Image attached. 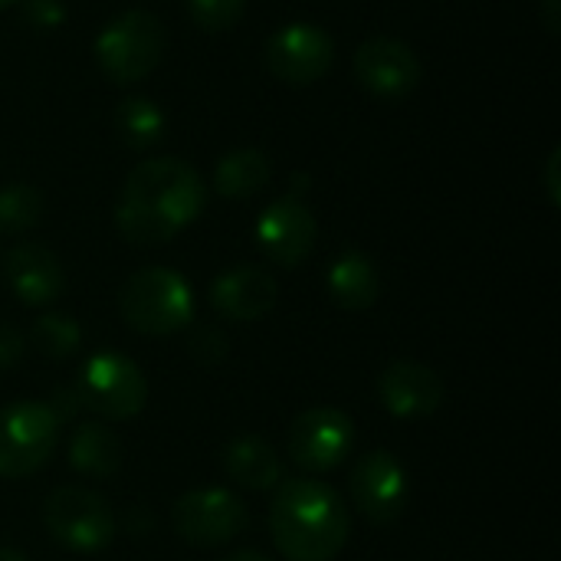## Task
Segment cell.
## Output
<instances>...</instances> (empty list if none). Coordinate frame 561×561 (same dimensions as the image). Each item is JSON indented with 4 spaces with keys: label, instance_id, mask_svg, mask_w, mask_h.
<instances>
[{
    "label": "cell",
    "instance_id": "5bb4252c",
    "mask_svg": "<svg viewBox=\"0 0 561 561\" xmlns=\"http://www.w3.org/2000/svg\"><path fill=\"white\" fill-rule=\"evenodd\" d=\"M378 401L391 417L417 421L444 404V381L421 362H391L378 378Z\"/></svg>",
    "mask_w": 561,
    "mask_h": 561
},
{
    "label": "cell",
    "instance_id": "52a82bcc",
    "mask_svg": "<svg viewBox=\"0 0 561 561\" xmlns=\"http://www.w3.org/2000/svg\"><path fill=\"white\" fill-rule=\"evenodd\" d=\"M43 523L69 552H99L115 539V513L105 496L85 486H59L43 503Z\"/></svg>",
    "mask_w": 561,
    "mask_h": 561
},
{
    "label": "cell",
    "instance_id": "ba28073f",
    "mask_svg": "<svg viewBox=\"0 0 561 561\" xmlns=\"http://www.w3.org/2000/svg\"><path fill=\"white\" fill-rule=\"evenodd\" d=\"M171 526L187 546L217 549L250 526V513L230 490H191L171 506Z\"/></svg>",
    "mask_w": 561,
    "mask_h": 561
},
{
    "label": "cell",
    "instance_id": "ac0fdd59",
    "mask_svg": "<svg viewBox=\"0 0 561 561\" xmlns=\"http://www.w3.org/2000/svg\"><path fill=\"white\" fill-rule=\"evenodd\" d=\"M220 460L227 477L243 490H276L283 480V463L276 450L260 437H237Z\"/></svg>",
    "mask_w": 561,
    "mask_h": 561
},
{
    "label": "cell",
    "instance_id": "484cf974",
    "mask_svg": "<svg viewBox=\"0 0 561 561\" xmlns=\"http://www.w3.org/2000/svg\"><path fill=\"white\" fill-rule=\"evenodd\" d=\"M23 20L33 30H56L66 20L62 0H23Z\"/></svg>",
    "mask_w": 561,
    "mask_h": 561
},
{
    "label": "cell",
    "instance_id": "9c48e42d",
    "mask_svg": "<svg viewBox=\"0 0 561 561\" xmlns=\"http://www.w3.org/2000/svg\"><path fill=\"white\" fill-rule=\"evenodd\" d=\"M335 62V39L316 23H286L266 39V69L289 85L319 82Z\"/></svg>",
    "mask_w": 561,
    "mask_h": 561
},
{
    "label": "cell",
    "instance_id": "44dd1931",
    "mask_svg": "<svg viewBox=\"0 0 561 561\" xmlns=\"http://www.w3.org/2000/svg\"><path fill=\"white\" fill-rule=\"evenodd\" d=\"M112 125H115V135L122 138V145H128L131 151H148L164 138L168 115L154 99L128 95L115 105Z\"/></svg>",
    "mask_w": 561,
    "mask_h": 561
},
{
    "label": "cell",
    "instance_id": "d6986e66",
    "mask_svg": "<svg viewBox=\"0 0 561 561\" xmlns=\"http://www.w3.org/2000/svg\"><path fill=\"white\" fill-rule=\"evenodd\" d=\"M273 178V161L260 148H233L214 168V191L227 201H247L260 194Z\"/></svg>",
    "mask_w": 561,
    "mask_h": 561
},
{
    "label": "cell",
    "instance_id": "3957f363",
    "mask_svg": "<svg viewBox=\"0 0 561 561\" xmlns=\"http://www.w3.org/2000/svg\"><path fill=\"white\" fill-rule=\"evenodd\" d=\"M118 312L141 335H174L194 322V293L178 270L145 266L122 283Z\"/></svg>",
    "mask_w": 561,
    "mask_h": 561
},
{
    "label": "cell",
    "instance_id": "30bf717a",
    "mask_svg": "<svg viewBox=\"0 0 561 561\" xmlns=\"http://www.w3.org/2000/svg\"><path fill=\"white\" fill-rule=\"evenodd\" d=\"M352 447H355V424L339 408H309L293 421L289 457L309 473H325L342 467Z\"/></svg>",
    "mask_w": 561,
    "mask_h": 561
},
{
    "label": "cell",
    "instance_id": "277c9868",
    "mask_svg": "<svg viewBox=\"0 0 561 561\" xmlns=\"http://www.w3.org/2000/svg\"><path fill=\"white\" fill-rule=\"evenodd\" d=\"M164 49V23L151 10H125L95 36V62L115 85H135L148 79L161 66Z\"/></svg>",
    "mask_w": 561,
    "mask_h": 561
},
{
    "label": "cell",
    "instance_id": "83f0119b",
    "mask_svg": "<svg viewBox=\"0 0 561 561\" xmlns=\"http://www.w3.org/2000/svg\"><path fill=\"white\" fill-rule=\"evenodd\" d=\"M561 148H552L549 161H546V187H549V201L559 207L561 204Z\"/></svg>",
    "mask_w": 561,
    "mask_h": 561
},
{
    "label": "cell",
    "instance_id": "5b68a950",
    "mask_svg": "<svg viewBox=\"0 0 561 561\" xmlns=\"http://www.w3.org/2000/svg\"><path fill=\"white\" fill-rule=\"evenodd\" d=\"M59 427L46 401H13L0 408V477L26 480L43 470L59 444Z\"/></svg>",
    "mask_w": 561,
    "mask_h": 561
},
{
    "label": "cell",
    "instance_id": "ffe728a7",
    "mask_svg": "<svg viewBox=\"0 0 561 561\" xmlns=\"http://www.w3.org/2000/svg\"><path fill=\"white\" fill-rule=\"evenodd\" d=\"M69 463L82 477H112L122 467V440L105 424L89 421L69 440Z\"/></svg>",
    "mask_w": 561,
    "mask_h": 561
},
{
    "label": "cell",
    "instance_id": "7402d4cb",
    "mask_svg": "<svg viewBox=\"0 0 561 561\" xmlns=\"http://www.w3.org/2000/svg\"><path fill=\"white\" fill-rule=\"evenodd\" d=\"M33 345L46 355V358H69L72 352H79L82 345V329L72 316L66 312H46L33 322V332H30Z\"/></svg>",
    "mask_w": 561,
    "mask_h": 561
},
{
    "label": "cell",
    "instance_id": "8992f818",
    "mask_svg": "<svg viewBox=\"0 0 561 561\" xmlns=\"http://www.w3.org/2000/svg\"><path fill=\"white\" fill-rule=\"evenodd\" d=\"M76 398L105 421H131L148 401V381L131 358L102 348L79 368Z\"/></svg>",
    "mask_w": 561,
    "mask_h": 561
},
{
    "label": "cell",
    "instance_id": "2e32d148",
    "mask_svg": "<svg viewBox=\"0 0 561 561\" xmlns=\"http://www.w3.org/2000/svg\"><path fill=\"white\" fill-rule=\"evenodd\" d=\"M3 273H7V286L23 306H49L66 289V273L59 256L39 243L13 247L3 260Z\"/></svg>",
    "mask_w": 561,
    "mask_h": 561
},
{
    "label": "cell",
    "instance_id": "e0dca14e",
    "mask_svg": "<svg viewBox=\"0 0 561 561\" xmlns=\"http://www.w3.org/2000/svg\"><path fill=\"white\" fill-rule=\"evenodd\" d=\"M325 289L332 296V302L339 309L348 312H365L378 302L381 293V276L378 266L371 263L368 253L362 250H345L342 256H335V263L329 266L325 276Z\"/></svg>",
    "mask_w": 561,
    "mask_h": 561
},
{
    "label": "cell",
    "instance_id": "cb8c5ba5",
    "mask_svg": "<svg viewBox=\"0 0 561 561\" xmlns=\"http://www.w3.org/2000/svg\"><path fill=\"white\" fill-rule=\"evenodd\" d=\"M247 0H187V13L207 33H224L240 23Z\"/></svg>",
    "mask_w": 561,
    "mask_h": 561
},
{
    "label": "cell",
    "instance_id": "4dcf8cb0",
    "mask_svg": "<svg viewBox=\"0 0 561 561\" xmlns=\"http://www.w3.org/2000/svg\"><path fill=\"white\" fill-rule=\"evenodd\" d=\"M0 561H26V556L16 552V549H10V546H0Z\"/></svg>",
    "mask_w": 561,
    "mask_h": 561
},
{
    "label": "cell",
    "instance_id": "8fae6325",
    "mask_svg": "<svg viewBox=\"0 0 561 561\" xmlns=\"http://www.w3.org/2000/svg\"><path fill=\"white\" fill-rule=\"evenodd\" d=\"M348 490H352L355 510L368 523L388 526L408 506V470L391 450H371L355 460Z\"/></svg>",
    "mask_w": 561,
    "mask_h": 561
},
{
    "label": "cell",
    "instance_id": "7a4b0ae2",
    "mask_svg": "<svg viewBox=\"0 0 561 561\" xmlns=\"http://www.w3.org/2000/svg\"><path fill=\"white\" fill-rule=\"evenodd\" d=\"M270 533L286 561H332L348 542V510L332 486L296 477L273 493Z\"/></svg>",
    "mask_w": 561,
    "mask_h": 561
},
{
    "label": "cell",
    "instance_id": "9a60e30c",
    "mask_svg": "<svg viewBox=\"0 0 561 561\" xmlns=\"http://www.w3.org/2000/svg\"><path fill=\"white\" fill-rule=\"evenodd\" d=\"M276 279L260 266H233L210 283V306L227 322H260L276 306Z\"/></svg>",
    "mask_w": 561,
    "mask_h": 561
},
{
    "label": "cell",
    "instance_id": "4316f807",
    "mask_svg": "<svg viewBox=\"0 0 561 561\" xmlns=\"http://www.w3.org/2000/svg\"><path fill=\"white\" fill-rule=\"evenodd\" d=\"M23 348H26L23 335L16 329H10V325H0V371L13 368L23 358Z\"/></svg>",
    "mask_w": 561,
    "mask_h": 561
},
{
    "label": "cell",
    "instance_id": "603a6c76",
    "mask_svg": "<svg viewBox=\"0 0 561 561\" xmlns=\"http://www.w3.org/2000/svg\"><path fill=\"white\" fill-rule=\"evenodd\" d=\"M43 217V194L33 184L0 187V233H26Z\"/></svg>",
    "mask_w": 561,
    "mask_h": 561
},
{
    "label": "cell",
    "instance_id": "f546056e",
    "mask_svg": "<svg viewBox=\"0 0 561 561\" xmlns=\"http://www.w3.org/2000/svg\"><path fill=\"white\" fill-rule=\"evenodd\" d=\"M224 561H270L263 552H237V556H230V559Z\"/></svg>",
    "mask_w": 561,
    "mask_h": 561
},
{
    "label": "cell",
    "instance_id": "7c38bea8",
    "mask_svg": "<svg viewBox=\"0 0 561 561\" xmlns=\"http://www.w3.org/2000/svg\"><path fill=\"white\" fill-rule=\"evenodd\" d=\"M352 69L362 89L388 102L408 99L421 85V76H424L417 53L404 39H394V36L365 39L355 49Z\"/></svg>",
    "mask_w": 561,
    "mask_h": 561
},
{
    "label": "cell",
    "instance_id": "4fadbf2b",
    "mask_svg": "<svg viewBox=\"0 0 561 561\" xmlns=\"http://www.w3.org/2000/svg\"><path fill=\"white\" fill-rule=\"evenodd\" d=\"M316 237H319L316 214L306 207L302 197H293V194L273 201L256 220V247L263 250L266 260L286 270L309 260Z\"/></svg>",
    "mask_w": 561,
    "mask_h": 561
},
{
    "label": "cell",
    "instance_id": "6da1fadb",
    "mask_svg": "<svg viewBox=\"0 0 561 561\" xmlns=\"http://www.w3.org/2000/svg\"><path fill=\"white\" fill-rule=\"evenodd\" d=\"M207 204V184L181 158H148L122 184L115 227L135 247H161L191 227Z\"/></svg>",
    "mask_w": 561,
    "mask_h": 561
},
{
    "label": "cell",
    "instance_id": "f1b7e54d",
    "mask_svg": "<svg viewBox=\"0 0 561 561\" xmlns=\"http://www.w3.org/2000/svg\"><path fill=\"white\" fill-rule=\"evenodd\" d=\"M561 0H542V20H546V26H549V33H559V23H561Z\"/></svg>",
    "mask_w": 561,
    "mask_h": 561
},
{
    "label": "cell",
    "instance_id": "d4e9b609",
    "mask_svg": "<svg viewBox=\"0 0 561 561\" xmlns=\"http://www.w3.org/2000/svg\"><path fill=\"white\" fill-rule=\"evenodd\" d=\"M191 355L201 362V365H217L227 358V335L214 325H204V329H194L191 335Z\"/></svg>",
    "mask_w": 561,
    "mask_h": 561
},
{
    "label": "cell",
    "instance_id": "1f68e13d",
    "mask_svg": "<svg viewBox=\"0 0 561 561\" xmlns=\"http://www.w3.org/2000/svg\"><path fill=\"white\" fill-rule=\"evenodd\" d=\"M10 3H20V0H0V7H10Z\"/></svg>",
    "mask_w": 561,
    "mask_h": 561
}]
</instances>
